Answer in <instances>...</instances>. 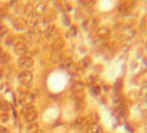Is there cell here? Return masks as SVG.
Listing matches in <instances>:
<instances>
[{"instance_id": "1", "label": "cell", "mask_w": 147, "mask_h": 133, "mask_svg": "<svg viewBox=\"0 0 147 133\" xmlns=\"http://www.w3.org/2000/svg\"><path fill=\"white\" fill-rule=\"evenodd\" d=\"M21 76H22V82H25V83H28L31 81V74H28V72H24Z\"/></svg>"}, {"instance_id": "2", "label": "cell", "mask_w": 147, "mask_h": 133, "mask_svg": "<svg viewBox=\"0 0 147 133\" xmlns=\"http://www.w3.org/2000/svg\"><path fill=\"white\" fill-rule=\"evenodd\" d=\"M20 64L22 66H28V65H31V60H28V58H22L21 61H20Z\"/></svg>"}]
</instances>
